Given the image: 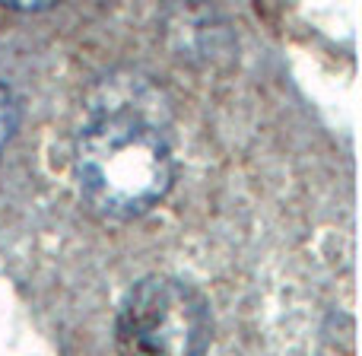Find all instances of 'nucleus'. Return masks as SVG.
Masks as SVG:
<instances>
[{
	"mask_svg": "<svg viewBox=\"0 0 362 356\" xmlns=\"http://www.w3.org/2000/svg\"><path fill=\"white\" fill-rule=\"evenodd\" d=\"M80 197L105 219L150 213L175 181V156L165 131L131 102L93 108L74 144Z\"/></svg>",
	"mask_w": 362,
	"mask_h": 356,
	"instance_id": "f257e3e1",
	"label": "nucleus"
},
{
	"mask_svg": "<svg viewBox=\"0 0 362 356\" xmlns=\"http://www.w3.org/2000/svg\"><path fill=\"white\" fill-rule=\"evenodd\" d=\"M210 334L206 296L172 274H150L134 283L115 318L121 356H204Z\"/></svg>",
	"mask_w": 362,
	"mask_h": 356,
	"instance_id": "f03ea898",
	"label": "nucleus"
},
{
	"mask_svg": "<svg viewBox=\"0 0 362 356\" xmlns=\"http://www.w3.org/2000/svg\"><path fill=\"white\" fill-rule=\"evenodd\" d=\"M19 118H23V108H19V99L6 83H0V150L13 140L19 127Z\"/></svg>",
	"mask_w": 362,
	"mask_h": 356,
	"instance_id": "7ed1b4c3",
	"label": "nucleus"
}]
</instances>
